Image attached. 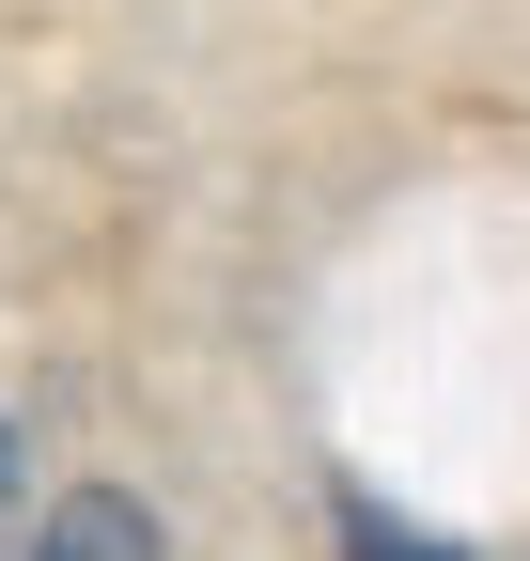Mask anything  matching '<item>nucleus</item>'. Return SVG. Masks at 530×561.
<instances>
[{"label":"nucleus","mask_w":530,"mask_h":561,"mask_svg":"<svg viewBox=\"0 0 530 561\" xmlns=\"http://www.w3.org/2000/svg\"><path fill=\"white\" fill-rule=\"evenodd\" d=\"M16 561H157V515L125 500V483H62V500H32Z\"/></svg>","instance_id":"nucleus-1"},{"label":"nucleus","mask_w":530,"mask_h":561,"mask_svg":"<svg viewBox=\"0 0 530 561\" xmlns=\"http://www.w3.org/2000/svg\"><path fill=\"white\" fill-rule=\"evenodd\" d=\"M16 530H32V453H16V421H0V561H16Z\"/></svg>","instance_id":"nucleus-2"}]
</instances>
